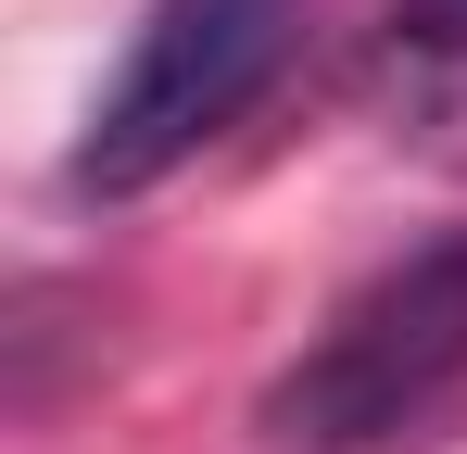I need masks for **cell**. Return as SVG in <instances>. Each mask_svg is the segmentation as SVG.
I'll list each match as a JSON object with an SVG mask.
<instances>
[{
  "mask_svg": "<svg viewBox=\"0 0 467 454\" xmlns=\"http://www.w3.org/2000/svg\"><path fill=\"white\" fill-rule=\"evenodd\" d=\"M291 38H304V0H152L140 38H127V64H114V88L88 101L77 151H64V190L77 202L164 190L190 151H215L278 88Z\"/></svg>",
  "mask_w": 467,
  "mask_h": 454,
  "instance_id": "7a4b0ae2",
  "label": "cell"
},
{
  "mask_svg": "<svg viewBox=\"0 0 467 454\" xmlns=\"http://www.w3.org/2000/svg\"><path fill=\"white\" fill-rule=\"evenodd\" d=\"M467 391V227L417 240L367 291L328 303L291 366L265 378V442L278 454H391Z\"/></svg>",
  "mask_w": 467,
  "mask_h": 454,
  "instance_id": "6da1fadb",
  "label": "cell"
},
{
  "mask_svg": "<svg viewBox=\"0 0 467 454\" xmlns=\"http://www.w3.org/2000/svg\"><path fill=\"white\" fill-rule=\"evenodd\" d=\"M367 114L391 151L467 177V0H391L367 38Z\"/></svg>",
  "mask_w": 467,
  "mask_h": 454,
  "instance_id": "3957f363",
  "label": "cell"
}]
</instances>
